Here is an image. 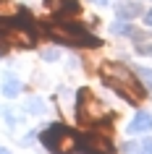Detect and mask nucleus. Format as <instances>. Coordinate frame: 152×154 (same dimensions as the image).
I'll list each match as a JSON object with an SVG mask.
<instances>
[{
	"instance_id": "1",
	"label": "nucleus",
	"mask_w": 152,
	"mask_h": 154,
	"mask_svg": "<svg viewBox=\"0 0 152 154\" xmlns=\"http://www.w3.org/2000/svg\"><path fill=\"white\" fill-rule=\"evenodd\" d=\"M100 79H102L118 97H123L126 102H131V105H139V102L147 97V89L142 86V81H136L134 71H128L123 63H115V60L102 63L100 65Z\"/></svg>"
},
{
	"instance_id": "2",
	"label": "nucleus",
	"mask_w": 152,
	"mask_h": 154,
	"mask_svg": "<svg viewBox=\"0 0 152 154\" xmlns=\"http://www.w3.org/2000/svg\"><path fill=\"white\" fill-rule=\"evenodd\" d=\"M40 32L47 34L50 39H58L71 47H100L102 39H97L95 34H89L81 24H76L73 18H55V24H40Z\"/></svg>"
},
{
	"instance_id": "3",
	"label": "nucleus",
	"mask_w": 152,
	"mask_h": 154,
	"mask_svg": "<svg viewBox=\"0 0 152 154\" xmlns=\"http://www.w3.org/2000/svg\"><path fill=\"white\" fill-rule=\"evenodd\" d=\"M40 138H42V144H45V149L53 152V154H73L79 149L76 133L68 125H63V123H53L47 131H42Z\"/></svg>"
},
{
	"instance_id": "4",
	"label": "nucleus",
	"mask_w": 152,
	"mask_h": 154,
	"mask_svg": "<svg viewBox=\"0 0 152 154\" xmlns=\"http://www.w3.org/2000/svg\"><path fill=\"white\" fill-rule=\"evenodd\" d=\"M105 118H113V115L105 110L102 102H100L89 89H79V94H76V120H79L81 125H97V123H102Z\"/></svg>"
},
{
	"instance_id": "5",
	"label": "nucleus",
	"mask_w": 152,
	"mask_h": 154,
	"mask_svg": "<svg viewBox=\"0 0 152 154\" xmlns=\"http://www.w3.org/2000/svg\"><path fill=\"white\" fill-rule=\"evenodd\" d=\"M79 149L84 154H113V144L100 133H87L79 138Z\"/></svg>"
},
{
	"instance_id": "6",
	"label": "nucleus",
	"mask_w": 152,
	"mask_h": 154,
	"mask_svg": "<svg viewBox=\"0 0 152 154\" xmlns=\"http://www.w3.org/2000/svg\"><path fill=\"white\" fill-rule=\"evenodd\" d=\"M45 5H47L58 18H73L79 16V0H45Z\"/></svg>"
},
{
	"instance_id": "7",
	"label": "nucleus",
	"mask_w": 152,
	"mask_h": 154,
	"mask_svg": "<svg viewBox=\"0 0 152 154\" xmlns=\"http://www.w3.org/2000/svg\"><path fill=\"white\" fill-rule=\"evenodd\" d=\"M152 131V115L150 112H136L134 120L128 123V133H147Z\"/></svg>"
},
{
	"instance_id": "8",
	"label": "nucleus",
	"mask_w": 152,
	"mask_h": 154,
	"mask_svg": "<svg viewBox=\"0 0 152 154\" xmlns=\"http://www.w3.org/2000/svg\"><path fill=\"white\" fill-rule=\"evenodd\" d=\"M115 13H118L121 18H136L139 16V13H142V5H139V3H136V0H123V3H118V5H115Z\"/></svg>"
},
{
	"instance_id": "9",
	"label": "nucleus",
	"mask_w": 152,
	"mask_h": 154,
	"mask_svg": "<svg viewBox=\"0 0 152 154\" xmlns=\"http://www.w3.org/2000/svg\"><path fill=\"white\" fill-rule=\"evenodd\" d=\"M18 91H21V81H18L16 76H5V81H3V94L5 97H18Z\"/></svg>"
},
{
	"instance_id": "10",
	"label": "nucleus",
	"mask_w": 152,
	"mask_h": 154,
	"mask_svg": "<svg viewBox=\"0 0 152 154\" xmlns=\"http://www.w3.org/2000/svg\"><path fill=\"white\" fill-rule=\"evenodd\" d=\"M18 5H13L11 0H0V18H11V16H16L18 13Z\"/></svg>"
},
{
	"instance_id": "11",
	"label": "nucleus",
	"mask_w": 152,
	"mask_h": 154,
	"mask_svg": "<svg viewBox=\"0 0 152 154\" xmlns=\"http://www.w3.org/2000/svg\"><path fill=\"white\" fill-rule=\"evenodd\" d=\"M110 32H113V34H131V37H134L136 29H131L126 21H118V24H113V26H110Z\"/></svg>"
},
{
	"instance_id": "12",
	"label": "nucleus",
	"mask_w": 152,
	"mask_h": 154,
	"mask_svg": "<svg viewBox=\"0 0 152 154\" xmlns=\"http://www.w3.org/2000/svg\"><path fill=\"white\" fill-rule=\"evenodd\" d=\"M128 154H152V138H147V141H142L139 144V149H128Z\"/></svg>"
},
{
	"instance_id": "13",
	"label": "nucleus",
	"mask_w": 152,
	"mask_h": 154,
	"mask_svg": "<svg viewBox=\"0 0 152 154\" xmlns=\"http://www.w3.org/2000/svg\"><path fill=\"white\" fill-rule=\"evenodd\" d=\"M136 76H139V79H144V84L152 89V71H150V68H136Z\"/></svg>"
},
{
	"instance_id": "14",
	"label": "nucleus",
	"mask_w": 152,
	"mask_h": 154,
	"mask_svg": "<svg viewBox=\"0 0 152 154\" xmlns=\"http://www.w3.org/2000/svg\"><path fill=\"white\" fill-rule=\"evenodd\" d=\"M26 110H29V112H42V110H45V105H42L40 99H32V102L26 105Z\"/></svg>"
},
{
	"instance_id": "15",
	"label": "nucleus",
	"mask_w": 152,
	"mask_h": 154,
	"mask_svg": "<svg viewBox=\"0 0 152 154\" xmlns=\"http://www.w3.org/2000/svg\"><path fill=\"white\" fill-rule=\"evenodd\" d=\"M42 57L53 63V60H58V57H60V52H58V50H45V52H42Z\"/></svg>"
},
{
	"instance_id": "16",
	"label": "nucleus",
	"mask_w": 152,
	"mask_h": 154,
	"mask_svg": "<svg viewBox=\"0 0 152 154\" xmlns=\"http://www.w3.org/2000/svg\"><path fill=\"white\" fill-rule=\"evenodd\" d=\"M136 52H139V55H150V57H152V45H139Z\"/></svg>"
},
{
	"instance_id": "17",
	"label": "nucleus",
	"mask_w": 152,
	"mask_h": 154,
	"mask_svg": "<svg viewBox=\"0 0 152 154\" xmlns=\"http://www.w3.org/2000/svg\"><path fill=\"white\" fill-rule=\"evenodd\" d=\"M144 24H147V26H152V11L147 13V18H144Z\"/></svg>"
},
{
	"instance_id": "18",
	"label": "nucleus",
	"mask_w": 152,
	"mask_h": 154,
	"mask_svg": "<svg viewBox=\"0 0 152 154\" xmlns=\"http://www.w3.org/2000/svg\"><path fill=\"white\" fill-rule=\"evenodd\" d=\"M0 154H11V152H8V149H5V146H0Z\"/></svg>"
}]
</instances>
